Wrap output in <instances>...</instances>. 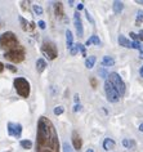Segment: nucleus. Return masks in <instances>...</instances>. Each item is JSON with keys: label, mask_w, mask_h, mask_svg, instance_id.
<instances>
[{"label": "nucleus", "mask_w": 143, "mask_h": 152, "mask_svg": "<svg viewBox=\"0 0 143 152\" xmlns=\"http://www.w3.org/2000/svg\"><path fill=\"white\" fill-rule=\"evenodd\" d=\"M36 152H61L57 130L45 116H41L37 121Z\"/></svg>", "instance_id": "1"}, {"label": "nucleus", "mask_w": 143, "mask_h": 152, "mask_svg": "<svg viewBox=\"0 0 143 152\" xmlns=\"http://www.w3.org/2000/svg\"><path fill=\"white\" fill-rule=\"evenodd\" d=\"M17 47H19V43L14 32L7 31L3 35H0V49L5 50V52H10V50L16 49Z\"/></svg>", "instance_id": "2"}, {"label": "nucleus", "mask_w": 143, "mask_h": 152, "mask_svg": "<svg viewBox=\"0 0 143 152\" xmlns=\"http://www.w3.org/2000/svg\"><path fill=\"white\" fill-rule=\"evenodd\" d=\"M13 84H14V89L17 90L19 97L27 98L30 95V83L25 77H16Z\"/></svg>", "instance_id": "3"}, {"label": "nucleus", "mask_w": 143, "mask_h": 152, "mask_svg": "<svg viewBox=\"0 0 143 152\" xmlns=\"http://www.w3.org/2000/svg\"><path fill=\"white\" fill-rule=\"evenodd\" d=\"M25 56H26L25 48L19 45V47H17L16 49L10 50V52H5L3 57L10 62H14V63H21V62L25 59Z\"/></svg>", "instance_id": "4"}, {"label": "nucleus", "mask_w": 143, "mask_h": 152, "mask_svg": "<svg viewBox=\"0 0 143 152\" xmlns=\"http://www.w3.org/2000/svg\"><path fill=\"white\" fill-rule=\"evenodd\" d=\"M41 53L48 58V59H56L58 57V49L53 41L45 40L41 45Z\"/></svg>", "instance_id": "5"}, {"label": "nucleus", "mask_w": 143, "mask_h": 152, "mask_svg": "<svg viewBox=\"0 0 143 152\" xmlns=\"http://www.w3.org/2000/svg\"><path fill=\"white\" fill-rule=\"evenodd\" d=\"M105 92H106V97L107 101L111 103H116L119 99H120V94L116 90V88L112 85V83L110 80H106L105 83Z\"/></svg>", "instance_id": "6"}, {"label": "nucleus", "mask_w": 143, "mask_h": 152, "mask_svg": "<svg viewBox=\"0 0 143 152\" xmlns=\"http://www.w3.org/2000/svg\"><path fill=\"white\" fill-rule=\"evenodd\" d=\"M108 80L112 83V85H114L115 88H116V90L119 92L120 97L125 94V90H126V88H125V83L123 81V79L120 77V75H119V74L111 72V74H110V76H108Z\"/></svg>", "instance_id": "7"}, {"label": "nucleus", "mask_w": 143, "mask_h": 152, "mask_svg": "<svg viewBox=\"0 0 143 152\" xmlns=\"http://www.w3.org/2000/svg\"><path fill=\"white\" fill-rule=\"evenodd\" d=\"M8 129V134L10 137H14V138H19L21 134H22V125L21 124H16V123H8L7 125Z\"/></svg>", "instance_id": "8"}, {"label": "nucleus", "mask_w": 143, "mask_h": 152, "mask_svg": "<svg viewBox=\"0 0 143 152\" xmlns=\"http://www.w3.org/2000/svg\"><path fill=\"white\" fill-rule=\"evenodd\" d=\"M74 23H75V28H76V32H77V36L81 37L84 35V28H83V22H81V18H80V13L79 12H75L74 14Z\"/></svg>", "instance_id": "9"}, {"label": "nucleus", "mask_w": 143, "mask_h": 152, "mask_svg": "<svg viewBox=\"0 0 143 152\" xmlns=\"http://www.w3.org/2000/svg\"><path fill=\"white\" fill-rule=\"evenodd\" d=\"M72 144H74V148H75L76 151H80L83 147V139L76 130L72 132Z\"/></svg>", "instance_id": "10"}, {"label": "nucleus", "mask_w": 143, "mask_h": 152, "mask_svg": "<svg viewBox=\"0 0 143 152\" xmlns=\"http://www.w3.org/2000/svg\"><path fill=\"white\" fill-rule=\"evenodd\" d=\"M19 22H21V27H22V30L23 31H31V30H34L35 28V23L34 22H27V21H26L25 18H23V17H21L19 16Z\"/></svg>", "instance_id": "11"}, {"label": "nucleus", "mask_w": 143, "mask_h": 152, "mask_svg": "<svg viewBox=\"0 0 143 152\" xmlns=\"http://www.w3.org/2000/svg\"><path fill=\"white\" fill-rule=\"evenodd\" d=\"M54 13L58 18H62L65 16V10H63V4L61 1L54 3Z\"/></svg>", "instance_id": "12"}, {"label": "nucleus", "mask_w": 143, "mask_h": 152, "mask_svg": "<svg viewBox=\"0 0 143 152\" xmlns=\"http://www.w3.org/2000/svg\"><path fill=\"white\" fill-rule=\"evenodd\" d=\"M45 68H47V62H45V59L39 58L37 61H36V70H37V72L41 74L44 70H45Z\"/></svg>", "instance_id": "13"}, {"label": "nucleus", "mask_w": 143, "mask_h": 152, "mask_svg": "<svg viewBox=\"0 0 143 152\" xmlns=\"http://www.w3.org/2000/svg\"><path fill=\"white\" fill-rule=\"evenodd\" d=\"M115 65V59L112 57H110V56H105L102 59V66L103 67H111Z\"/></svg>", "instance_id": "14"}, {"label": "nucleus", "mask_w": 143, "mask_h": 152, "mask_svg": "<svg viewBox=\"0 0 143 152\" xmlns=\"http://www.w3.org/2000/svg\"><path fill=\"white\" fill-rule=\"evenodd\" d=\"M103 148H105L106 151H110V150H112V148H115V141L111 138H106L105 141H103Z\"/></svg>", "instance_id": "15"}, {"label": "nucleus", "mask_w": 143, "mask_h": 152, "mask_svg": "<svg viewBox=\"0 0 143 152\" xmlns=\"http://www.w3.org/2000/svg\"><path fill=\"white\" fill-rule=\"evenodd\" d=\"M66 45L68 49H71L74 45V36H72V32H71L70 30L66 31Z\"/></svg>", "instance_id": "16"}, {"label": "nucleus", "mask_w": 143, "mask_h": 152, "mask_svg": "<svg viewBox=\"0 0 143 152\" xmlns=\"http://www.w3.org/2000/svg\"><path fill=\"white\" fill-rule=\"evenodd\" d=\"M119 44L124 48H132V43H130L124 35H120V36H119Z\"/></svg>", "instance_id": "17"}, {"label": "nucleus", "mask_w": 143, "mask_h": 152, "mask_svg": "<svg viewBox=\"0 0 143 152\" xmlns=\"http://www.w3.org/2000/svg\"><path fill=\"white\" fill-rule=\"evenodd\" d=\"M90 44H95V45H101V40H99V37L97 36V35H92L90 37L86 40V43H85V45H90Z\"/></svg>", "instance_id": "18"}, {"label": "nucleus", "mask_w": 143, "mask_h": 152, "mask_svg": "<svg viewBox=\"0 0 143 152\" xmlns=\"http://www.w3.org/2000/svg\"><path fill=\"white\" fill-rule=\"evenodd\" d=\"M124 9V3L123 1H114V12L116 14L121 13Z\"/></svg>", "instance_id": "19"}, {"label": "nucleus", "mask_w": 143, "mask_h": 152, "mask_svg": "<svg viewBox=\"0 0 143 152\" xmlns=\"http://www.w3.org/2000/svg\"><path fill=\"white\" fill-rule=\"evenodd\" d=\"M95 61H97V58H95L94 56H90L89 58H86V61H85L86 68H93V66L95 65Z\"/></svg>", "instance_id": "20"}, {"label": "nucleus", "mask_w": 143, "mask_h": 152, "mask_svg": "<svg viewBox=\"0 0 143 152\" xmlns=\"http://www.w3.org/2000/svg\"><path fill=\"white\" fill-rule=\"evenodd\" d=\"M21 147L25 148V150H30V148H32V142L28 141V139H25V141H21Z\"/></svg>", "instance_id": "21"}, {"label": "nucleus", "mask_w": 143, "mask_h": 152, "mask_svg": "<svg viewBox=\"0 0 143 152\" xmlns=\"http://www.w3.org/2000/svg\"><path fill=\"white\" fill-rule=\"evenodd\" d=\"M143 22V10L137 12V19H135V26H141V23Z\"/></svg>", "instance_id": "22"}, {"label": "nucleus", "mask_w": 143, "mask_h": 152, "mask_svg": "<svg viewBox=\"0 0 143 152\" xmlns=\"http://www.w3.org/2000/svg\"><path fill=\"white\" fill-rule=\"evenodd\" d=\"M123 146L125 148H130L135 146V142L134 141H129V139H123Z\"/></svg>", "instance_id": "23"}, {"label": "nucleus", "mask_w": 143, "mask_h": 152, "mask_svg": "<svg viewBox=\"0 0 143 152\" xmlns=\"http://www.w3.org/2000/svg\"><path fill=\"white\" fill-rule=\"evenodd\" d=\"M62 150H63V152H74V150L71 148V146L68 144L67 142L63 143V146H62Z\"/></svg>", "instance_id": "24"}, {"label": "nucleus", "mask_w": 143, "mask_h": 152, "mask_svg": "<svg viewBox=\"0 0 143 152\" xmlns=\"http://www.w3.org/2000/svg\"><path fill=\"white\" fill-rule=\"evenodd\" d=\"M65 112V108H63V106H58V107H56L54 108V115H62Z\"/></svg>", "instance_id": "25"}, {"label": "nucleus", "mask_w": 143, "mask_h": 152, "mask_svg": "<svg viewBox=\"0 0 143 152\" xmlns=\"http://www.w3.org/2000/svg\"><path fill=\"white\" fill-rule=\"evenodd\" d=\"M132 48H133V49H138V50H142L143 49V47L141 45V43H139V41H133V43H132Z\"/></svg>", "instance_id": "26"}, {"label": "nucleus", "mask_w": 143, "mask_h": 152, "mask_svg": "<svg viewBox=\"0 0 143 152\" xmlns=\"http://www.w3.org/2000/svg\"><path fill=\"white\" fill-rule=\"evenodd\" d=\"M34 12L37 16H41V14H43V8H41L40 5H34Z\"/></svg>", "instance_id": "27"}, {"label": "nucleus", "mask_w": 143, "mask_h": 152, "mask_svg": "<svg viewBox=\"0 0 143 152\" xmlns=\"http://www.w3.org/2000/svg\"><path fill=\"white\" fill-rule=\"evenodd\" d=\"M77 48H79V50H80V52H81V54L85 57V56H86V50H85V47L83 45V44L77 43Z\"/></svg>", "instance_id": "28"}, {"label": "nucleus", "mask_w": 143, "mask_h": 152, "mask_svg": "<svg viewBox=\"0 0 143 152\" xmlns=\"http://www.w3.org/2000/svg\"><path fill=\"white\" fill-rule=\"evenodd\" d=\"M77 50H79V48H77V44H74L72 48L70 49V53H71V56H75L76 53H77Z\"/></svg>", "instance_id": "29"}, {"label": "nucleus", "mask_w": 143, "mask_h": 152, "mask_svg": "<svg viewBox=\"0 0 143 152\" xmlns=\"http://www.w3.org/2000/svg\"><path fill=\"white\" fill-rule=\"evenodd\" d=\"M89 81H90V85H92V88H93V89H95V88H97V85H98V81H97V79H95V77H90V80H89Z\"/></svg>", "instance_id": "30"}, {"label": "nucleus", "mask_w": 143, "mask_h": 152, "mask_svg": "<svg viewBox=\"0 0 143 152\" xmlns=\"http://www.w3.org/2000/svg\"><path fill=\"white\" fill-rule=\"evenodd\" d=\"M129 35H130V37H132L134 41H138V39H139V35L138 34H135V32H130Z\"/></svg>", "instance_id": "31"}, {"label": "nucleus", "mask_w": 143, "mask_h": 152, "mask_svg": "<svg viewBox=\"0 0 143 152\" xmlns=\"http://www.w3.org/2000/svg\"><path fill=\"white\" fill-rule=\"evenodd\" d=\"M37 26H39V27H40L41 30H44V28L47 27V25H45V22H44V21H39V22H37Z\"/></svg>", "instance_id": "32"}, {"label": "nucleus", "mask_w": 143, "mask_h": 152, "mask_svg": "<svg viewBox=\"0 0 143 152\" xmlns=\"http://www.w3.org/2000/svg\"><path fill=\"white\" fill-rule=\"evenodd\" d=\"M99 74H101V75H102V77H103V79H106L107 76H110L106 72V70H103V68H101V70H99Z\"/></svg>", "instance_id": "33"}, {"label": "nucleus", "mask_w": 143, "mask_h": 152, "mask_svg": "<svg viewBox=\"0 0 143 152\" xmlns=\"http://www.w3.org/2000/svg\"><path fill=\"white\" fill-rule=\"evenodd\" d=\"M85 14H86V18H88L89 22H92V23H94V19L92 18V16H90V13H89L88 10H85Z\"/></svg>", "instance_id": "34"}, {"label": "nucleus", "mask_w": 143, "mask_h": 152, "mask_svg": "<svg viewBox=\"0 0 143 152\" xmlns=\"http://www.w3.org/2000/svg\"><path fill=\"white\" fill-rule=\"evenodd\" d=\"M81 108H83L81 105H77V103H76L75 107H74V111H75V112H77V111H81Z\"/></svg>", "instance_id": "35"}, {"label": "nucleus", "mask_w": 143, "mask_h": 152, "mask_svg": "<svg viewBox=\"0 0 143 152\" xmlns=\"http://www.w3.org/2000/svg\"><path fill=\"white\" fill-rule=\"evenodd\" d=\"M7 68H9V70H10V71H13V72H16V71H17V68H16V67H13L12 65H7Z\"/></svg>", "instance_id": "36"}, {"label": "nucleus", "mask_w": 143, "mask_h": 152, "mask_svg": "<svg viewBox=\"0 0 143 152\" xmlns=\"http://www.w3.org/2000/svg\"><path fill=\"white\" fill-rule=\"evenodd\" d=\"M83 9H84V4H83V3L77 4V12H79V10H83Z\"/></svg>", "instance_id": "37"}, {"label": "nucleus", "mask_w": 143, "mask_h": 152, "mask_svg": "<svg viewBox=\"0 0 143 152\" xmlns=\"http://www.w3.org/2000/svg\"><path fill=\"white\" fill-rule=\"evenodd\" d=\"M4 68H5V66H4V65H3V63H1V62H0V74H1L3 71H4Z\"/></svg>", "instance_id": "38"}, {"label": "nucleus", "mask_w": 143, "mask_h": 152, "mask_svg": "<svg viewBox=\"0 0 143 152\" xmlns=\"http://www.w3.org/2000/svg\"><path fill=\"white\" fill-rule=\"evenodd\" d=\"M139 40H142L143 41V30H141V32H139Z\"/></svg>", "instance_id": "39"}, {"label": "nucleus", "mask_w": 143, "mask_h": 152, "mask_svg": "<svg viewBox=\"0 0 143 152\" xmlns=\"http://www.w3.org/2000/svg\"><path fill=\"white\" fill-rule=\"evenodd\" d=\"M138 129H139V132H143V123H142L141 125H139V128H138Z\"/></svg>", "instance_id": "40"}, {"label": "nucleus", "mask_w": 143, "mask_h": 152, "mask_svg": "<svg viewBox=\"0 0 143 152\" xmlns=\"http://www.w3.org/2000/svg\"><path fill=\"white\" fill-rule=\"evenodd\" d=\"M75 102H76V103L79 102V94H76V95H75Z\"/></svg>", "instance_id": "41"}, {"label": "nucleus", "mask_w": 143, "mask_h": 152, "mask_svg": "<svg viewBox=\"0 0 143 152\" xmlns=\"http://www.w3.org/2000/svg\"><path fill=\"white\" fill-rule=\"evenodd\" d=\"M139 74H141V76H143V66L141 67V70H139Z\"/></svg>", "instance_id": "42"}, {"label": "nucleus", "mask_w": 143, "mask_h": 152, "mask_svg": "<svg viewBox=\"0 0 143 152\" xmlns=\"http://www.w3.org/2000/svg\"><path fill=\"white\" fill-rule=\"evenodd\" d=\"M137 4H143V0H137Z\"/></svg>", "instance_id": "43"}, {"label": "nucleus", "mask_w": 143, "mask_h": 152, "mask_svg": "<svg viewBox=\"0 0 143 152\" xmlns=\"http://www.w3.org/2000/svg\"><path fill=\"white\" fill-rule=\"evenodd\" d=\"M139 57H141V58H142V59H143V49H142V50H141V54H139Z\"/></svg>", "instance_id": "44"}, {"label": "nucleus", "mask_w": 143, "mask_h": 152, "mask_svg": "<svg viewBox=\"0 0 143 152\" xmlns=\"http://www.w3.org/2000/svg\"><path fill=\"white\" fill-rule=\"evenodd\" d=\"M86 152H94L93 150H88V151H86Z\"/></svg>", "instance_id": "45"}, {"label": "nucleus", "mask_w": 143, "mask_h": 152, "mask_svg": "<svg viewBox=\"0 0 143 152\" xmlns=\"http://www.w3.org/2000/svg\"><path fill=\"white\" fill-rule=\"evenodd\" d=\"M8 152H10V151H8Z\"/></svg>", "instance_id": "46"}]
</instances>
